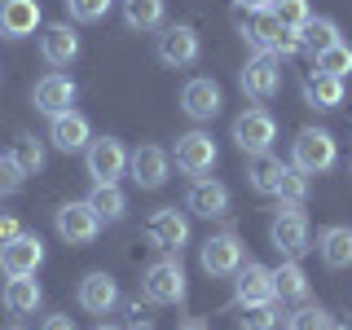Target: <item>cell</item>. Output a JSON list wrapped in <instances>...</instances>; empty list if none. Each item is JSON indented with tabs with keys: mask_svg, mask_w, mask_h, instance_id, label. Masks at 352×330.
Masks as SVG:
<instances>
[{
	"mask_svg": "<svg viewBox=\"0 0 352 330\" xmlns=\"http://www.w3.org/2000/svg\"><path fill=\"white\" fill-rule=\"evenodd\" d=\"M238 31L256 53H273V58H295V53H304L300 31L282 27L269 9H247V14L238 18Z\"/></svg>",
	"mask_w": 352,
	"mask_h": 330,
	"instance_id": "6da1fadb",
	"label": "cell"
},
{
	"mask_svg": "<svg viewBox=\"0 0 352 330\" xmlns=\"http://www.w3.org/2000/svg\"><path fill=\"white\" fill-rule=\"evenodd\" d=\"M269 242L286 260H300L304 251H313V225H308V216L300 212V203L278 207V216H273V225H269Z\"/></svg>",
	"mask_w": 352,
	"mask_h": 330,
	"instance_id": "7a4b0ae2",
	"label": "cell"
},
{
	"mask_svg": "<svg viewBox=\"0 0 352 330\" xmlns=\"http://www.w3.org/2000/svg\"><path fill=\"white\" fill-rule=\"evenodd\" d=\"M335 132L326 128H300L291 141V168H300L304 176H322L335 168Z\"/></svg>",
	"mask_w": 352,
	"mask_h": 330,
	"instance_id": "3957f363",
	"label": "cell"
},
{
	"mask_svg": "<svg viewBox=\"0 0 352 330\" xmlns=\"http://www.w3.org/2000/svg\"><path fill=\"white\" fill-rule=\"evenodd\" d=\"M154 53H159L163 66L185 71V66H194L198 58H203V40H198V31L190 27V22H172V27H159Z\"/></svg>",
	"mask_w": 352,
	"mask_h": 330,
	"instance_id": "277c9868",
	"label": "cell"
},
{
	"mask_svg": "<svg viewBox=\"0 0 352 330\" xmlns=\"http://www.w3.org/2000/svg\"><path fill=\"white\" fill-rule=\"evenodd\" d=\"M141 295L150 304H185V269H181V256H163L154 260L141 278Z\"/></svg>",
	"mask_w": 352,
	"mask_h": 330,
	"instance_id": "5b68a950",
	"label": "cell"
},
{
	"mask_svg": "<svg viewBox=\"0 0 352 330\" xmlns=\"http://www.w3.org/2000/svg\"><path fill=\"white\" fill-rule=\"evenodd\" d=\"M273 141H278V119L264 106H251L234 119V146L242 154H251V159H256V154H269Z\"/></svg>",
	"mask_w": 352,
	"mask_h": 330,
	"instance_id": "8992f818",
	"label": "cell"
},
{
	"mask_svg": "<svg viewBox=\"0 0 352 330\" xmlns=\"http://www.w3.org/2000/svg\"><path fill=\"white\" fill-rule=\"evenodd\" d=\"M84 168L93 176V185H115L128 172V150L119 137H93L84 150Z\"/></svg>",
	"mask_w": 352,
	"mask_h": 330,
	"instance_id": "52a82bcc",
	"label": "cell"
},
{
	"mask_svg": "<svg viewBox=\"0 0 352 330\" xmlns=\"http://www.w3.org/2000/svg\"><path fill=\"white\" fill-rule=\"evenodd\" d=\"M53 225H58V238L71 242V247H88V242H97V234H102V220H97L93 207H88V198L62 203L58 212H53Z\"/></svg>",
	"mask_w": 352,
	"mask_h": 330,
	"instance_id": "ba28073f",
	"label": "cell"
},
{
	"mask_svg": "<svg viewBox=\"0 0 352 330\" xmlns=\"http://www.w3.org/2000/svg\"><path fill=\"white\" fill-rule=\"evenodd\" d=\"M242 93L251 97V102H273L282 88V58H273V53H256V58H247L238 75Z\"/></svg>",
	"mask_w": 352,
	"mask_h": 330,
	"instance_id": "9c48e42d",
	"label": "cell"
},
{
	"mask_svg": "<svg viewBox=\"0 0 352 330\" xmlns=\"http://www.w3.org/2000/svg\"><path fill=\"white\" fill-rule=\"evenodd\" d=\"M198 264H203L207 278H234L238 264H242V238L234 229H225V234H212L198 247Z\"/></svg>",
	"mask_w": 352,
	"mask_h": 330,
	"instance_id": "30bf717a",
	"label": "cell"
},
{
	"mask_svg": "<svg viewBox=\"0 0 352 330\" xmlns=\"http://www.w3.org/2000/svg\"><path fill=\"white\" fill-rule=\"evenodd\" d=\"M146 238L163 256H181V247L190 242V216L176 212V207H159V212L146 220Z\"/></svg>",
	"mask_w": 352,
	"mask_h": 330,
	"instance_id": "8fae6325",
	"label": "cell"
},
{
	"mask_svg": "<svg viewBox=\"0 0 352 330\" xmlns=\"http://www.w3.org/2000/svg\"><path fill=\"white\" fill-rule=\"evenodd\" d=\"M216 141H212V132H185V137H176V168H181L185 176H212L216 168Z\"/></svg>",
	"mask_w": 352,
	"mask_h": 330,
	"instance_id": "7c38bea8",
	"label": "cell"
},
{
	"mask_svg": "<svg viewBox=\"0 0 352 330\" xmlns=\"http://www.w3.org/2000/svg\"><path fill=\"white\" fill-rule=\"evenodd\" d=\"M75 97H80V88H75L71 75H62V71H49L44 80L31 88V102H36L40 115H66V110L75 106Z\"/></svg>",
	"mask_w": 352,
	"mask_h": 330,
	"instance_id": "4fadbf2b",
	"label": "cell"
},
{
	"mask_svg": "<svg viewBox=\"0 0 352 330\" xmlns=\"http://www.w3.org/2000/svg\"><path fill=\"white\" fill-rule=\"evenodd\" d=\"M40 264H44V242L36 234H27V229H22L14 242H5V247H0V273H5V278L36 273Z\"/></svg>",
	"mask_w": 352,
	"mask_h": 330,
	"instance_id": "5bb4252c",
	"label": "cell"
},
{
	"mask_svg": "<svg viewBox=\"0 0 352 330\" xmlns=\"http://www.w3.org/2000/svg\"><path fill=\"white\" fill-rule=\"evenodd\" d=\"M220 106H225V97H220V84L207 80V75H198L181 88V110L194 119V124H207V119L220 115Z\"/></svg>",
	"mask_w": 352,
	"mask_h": 330,
	"instance_id": "9a60e30c",
	"label": "cell"
},
{
	"mask_svg": "<svg viewBox=\"0 0 352 330\" xmlns=\"http://www.w3.org/2000/svg\"><path fill=\"white\" fill-rule=\"evenodd\" d=\"M128 172L141 190H159V185H168L172 159H168V150H159V146H137L128 154Z\"/></svg>",
	"mask_w": 352,
	"mask_h": 330,
	"instance_id": "2e32d148",
	"label": "cell"
},
{
	"mask_svg": "<svg viewBox=\"0 0 352 330\" xmlns=\"http://www.w3.org/2000/svg\"><path fill=\"white\" fill-rule=\"evenodd\" d=\"M185 212L190 216H203V220H216V216H229V185L212 181V176H198L185 194Z\"/></svg>",
	"mask_w": 352,
	"mask_h": 330,
	"instance_id": "e0dca14e",
	"label": "cell"
},
{
	"mask_svg": "<svg viewBox=\"0 0 352 330\" xmlns=\"http://www.w3.org/2000/svg\"><path fill=\"white\" fill-rule=\"evenodd\" d=\"M234 300H238V308L273 300V269H264V264H256V260L238 264V273H234Z\"/></svg>",
	"mask_w": 352,
	"mask_h": 330,
	"instance_id": "ac0fdd59",
	"label": "cell"
},
{
	"mask_svg": "<svg viewBox=\"0 0 352 330\" xmlns=\"http://www.w3.org/2000/svg\"><path fill=\"white\" fill-rule=\"evenodd\" d=\"M40 58L49 66H71L80 58V36H75L71 22H49L40 31Z\"/></svg>",
	"mask_w": 352,
	"mask_h": 330,
	"instance_id": "d6986e66",
	"label": "cell"
},
{
	"mask_svg": "<svg viewBox=\"0 0 352 330\" xmlns=\"http://www.w3.org/2000/svg\"><path fill=\"white\" fill-rule=\"evenodd\" d=\"M40 0H0V36L5 40H27L40 27Z\"/></svg>",
	"mask_w": 352,
	"mask_h": 330,
	"instance_id": "ffe728a7",
	"label": "cell"
},
{
	"mask_svg": "<svg viewBox=\"0 0 352 330\" xmlns=\"http://www.w3.org/2000/svg\"><path fill=\"white\" fill-rule=\"evenodd\" d=\"M49 141H53V150L75 154V150H88L93 128H88V119L80 115V110H66V115H53L49 119Z\"/></svg>",
	"mask_w": 352,
	"mask_h": 330,
	"instance_id": "44dd1931",
	"label": "cell"
},
{
	"mask_svg": "<svg viewBox=\"0 0 352 330\" xmlns=\"http://www.w3.org/2000/svg\"><path fill=\"white\" fill-rule=\"evenodd\" d=\"M0 304H5V313H9V317H27V313H36V308L44 304V291H40L36 273L9 278L5 286H0Z\"/></svg>",
	"mask_w": 352,
	"mask_h": 330,
	"instance_id": "7402d4cb",
	"label": "cell"
},
{
	"mask_svg": "<svg viewBox=\"0 0 352 330\" xmlns=\"http://www.w3.org/2000/svg\"><path fill=\"white\" fill-rule=\"evenodd\" d=\"M119 304V282L110 278V273H88L80 282V308L93 317H106L110 308Z\"/></svg>",
	"mask_w": 352,
	"mask_h": 330,
	"instance_id": "603a6c76",
	"label": "cell"
},
{
	"mask_svg": "<svg viewBox=\"0 0 352 330\" xmlns=\"http://www.w3.org/2000/svg\"><path fill=\"white\" fill-rule=\"evenodd\" d=\"M300 93H304V102L313 106V110H339V106H344V80H335V75L317 71V66L304 75Z\"/></svg>",
	"mask_w": 352,
	"mask_h": 330,
	"instance_id": "cb8c5ba5",
	"label": "cell"
},
{
	"mask_svg": "<svg viewBox=\"0 0 352 330\" xmlns=\"http://www.w3.org/2000/svg\"><path fill=\"white\" fill-rule=\"evenodd\" d=\"M317 251L326 269H352V225H326L317 234Z\"/></svg>",
	"mask_w": 352,
	"mask_h": 330,
	"instance_id": "d4e9b609",
	"label": "cell"
},
{
	"mask_svg": "<svg viewBox=\"0 0 352 330\" xmlns=\"http://www.w3.org/2000/svg\"><path fill=\"white\" fill-rule=\"evenodd\" d=\"M273 300L278 304H304L308 300V273L295 260H282L273 269Z\"/></svg>",
	"mask_w": 352,
	"mask_h": 330,
	"instance_id": "484cf974",
	"label": "cell"
},
{
	"mask_svg": "<svg viewBox=\"0 0 352 330\" xmlns=\"http://www.w3.org/2000/svg\"><path fill=\"white\" fill-rule=\"evenodd\" d=\"M88 207L97 212V220H102V225H115V220H124V212H128V198H124V190H119V185H93Z\"/></svg>",
	"mask_w": 352,
	"mask_h": 330,
	"instance_id": "4316f807",
	"label": "cell"
},
{
	"mask_svg": "<svg viewBox=\"0 0 352 330\" xmlns=\"http://www.w3.org/2000/svg\"><path fill=\"white\" fill-rule=\"evenodd\" d=\"M168 0H124V22L132 31H159Z\"/></svg>",
	"mask_w": 352,
	"mask_h": 330,
	"instance_id": "83f0119b",
	"label": "cell"
},
{
	"mask_svg": "<svg viewBox=\"0 0 352 330\" xmlns=\"http://www.w3.org/2000/svg\"><path fill=\"white\" fill-rule=\"evenodd\" d=\"M282 172H286V163L282 159H273V154H256L251 159V190H260V194H278V185H282Z\"/></svg>",
	"mask_w": 352,
	"mask_h": 330,
	"instance_id": "f1b7e54d",
	"label": "cell"
},
{
	"mask_svg": "<svg viewBox=\"0 0 352 330\" xmlns=\"http://www.w3.org/2000/svg\"><path fill=\"white\" fill-rule=\"evenodd\" d=\"M300 40H304V49L317 58L322 49L339 44V22H335V18H308V22H304V31H300Z\"/></svg>",
	"mask_w": 352,
	"mask_h": 330,
	"instance_id": "f546056e",
	"label": "cell"
},
{
	"mask_svg": "<svg viewBox=\"0 0 352 330\" xmlns=\"http://www.w3.org/2000/svg\"><path fill=\"white\" fill-rule=\"evenodd\" d=\"M282 326V304L264 300V304H247L238 317V330H278Z\"/></svg>",
	"mask_w": 352,
	"mask_h": 330,
	"instance_id": "4dcf8cb0",
	"label": "cell"
},
{
	"mask_svg": "<svg viewBox=\"0 0 352 330\" xmlns=\"http://www.w3.org/2000/svg\"><path fill=\"white\" fill-rule=\"evenodd\" d=\"M9 159L18 163V172L22 176H36L40 168H44V146L36 137H31V132H22V137L14 141V150H9Z\"/></svg>",
	"mask_w": 352,
	"mask_h": 330,
	"instance_id": "1f68e13d",
	"label": "cell"
},
{
	"mask_svg": "<svg viewBox=\"0 0 352 330\" xmlns=\"http://www.w3.org/2000/svg\"><path fill=\"white\" fill-rule=\"evenodd\" d=\"M282 326H286V330H330L335 322H330V313H326L322 304H308V300H304L295 313L282 317Z\"/></svg>",
	"mask_w": 352,
	"mask_h": 330,
	"instance_id": "d6a6232c",
	"label": "cell"
},
{
	"mask_svg": "<svg viewBox=\"0 0 352 330\" xmlns=\"http://www.w3.org/2000/svg\"><path fill=\"white\" fill-rule=\"evenodd\" d=\"M317 71L335 75V80H348V75H352V49L344 40L330 44V49H322V53H317Z\"/></svg>",
	"mask_w": 352,
	"mask_h": 330,
	"instance_id": "836d02e7",
	"label": "cell"
},
{
	"mask_svg": "<svg viewBox=\"0 0 352 330\" xmlns=\"http://www.w3.org/2000/svg\"><path fill=\"white\" fill-rule=\"evenodd\" d=\"M269 14L282 22V27L291 31H304V22L313 18V9H308V0H269Z\"/></svg>",
	"mask_w": 352,
	"mask_h": 330,
	"instance_id": "e575fe53",
	"label": "cell"
},
{
	"mask_svg": "<svg viewBox=\"0 0 352 330\" xmlns=\"http://www.w3.org/2000/svg\"><path fill=\"white\" fill-rule=\"evenodd\" d=\"M278 198H286V203H304V198H308V176L300 168H291V163H286V172H282Z\"/></svg>",
	"mask_w": 352,
	"mask_h": 330,
	"instance_id": "d590c367",
	"label": "cell"
},
{
	"mask_svg": "<svg viewBox=\"0 0 352 330\" xmlns=\"http://www.w3.org/2000/svg\"><path fill=\"white\" fill-rule=\"evenodd\" d=\"M110 9V0H66V14L75 22H102Z\"/></svg>",
	"mask_w": 352,
	"mask_h": 330,
	"instance_id": "8d00e7d4",
	"label": "cell"
},
{
	"mask_svg": "<svg viewBox=\"0 0 352 330\" xmlns=\"http://www.w3.org/2000/svg\"><path fill=\"white\" fill-rule=\"evenodd\" d=\"M22 181H27V176H22V172H18V163L5 154V159H0V198L18 194V190H22Z\"/></svg>",
	"mask_w": 352,
	"mask_h": 330,
	"instance_id": "74e56055",
	"label": "cell"
},
{
	"mask_svg": "<svg viewBox=\"0 0 352 330\" xmlns=\"http://www.w3.org/2000/svg\"><path fill=\"white\" fill-rule=\"evenodd\" d=\"M18 234H22V220L14 212H0V247H5V242H14Z\"/></svg>",
	"mask_w": 352,
	"mask_h": 330,
	"instance_id": "f35d334b",
	"label": "cell"
},
{
	"mask_svg": "<svg viewBox=\"0 0 352 330\" xmlns=\"http://www.w3.org/2000/svg\"><path fill=\"white\" fill-rule=\"evenodd\" d=\"M124 330H154V322L141 313V304H128V326Z\"/></svg>",
	"mask_w": 352,
	"mask_h": 330,
	"instance_id": "ab89813d",
	"label": "cell"
},
{
	"mask_svg": "<svg viewBox=\"0 0 352 330\" xmlns=\"http://www.w3.org/2000/svg\"><path fill=\"white\" fill-rule=\"evenodd\" d=\"M40 330H80L75 326V317L71 313H53V317H44V326Z\"/></svg>",
	"mask_w": 352,
	"mask_h": 330,
	"instance_id": "60d3db41",
	"label": "cell"
},
{
	"mask_svg": "<svg viewBox=\"0 0 352 330\" xmlns=\"http://www.w3.org/2000/svg\"><path fill=\"white\" fill-rule=\"evenodd\" d=\"M238 9H269V0H234Z\"/></svg>",
	"mask_w": 352,
	"mask_h": 330,
	"instance_id": "b9f144b4",
	"label": "cell"
},
{
	"mask_svg": "<svg viewBox=\"0 0 352 330\" xmlns=\"http://www.w3.org/2000/svg\"><path fill=\"white\" fill-rule=\"evenodd\" d=\"M181 330H212V326H203V322H185Z\"/></svg>",
	"mask_w": 352,
	"mask_h": 330,
	"instance_id": "7bdbcfd3",
	"label": "cell"
},
{
	"mask_svg": "<svg viewBox=\"0 0 352 330\" xmlns=\"http://www.w3.org/2000/svg\"><path fill=\"white\" fill-rule=\"evenodd\" d=\"M97 330H119V326H106V322H102V326H97Z\"/></svg>",
	"mask_w": 352,
	"mask_h": 330,
	"instance_id": "ee69618b",
	"label": "cell"
},
{
	"mask_svg": "<svg viewBox=\"0 0 352 330\" xmlns=\"http://www.w3.org/2000/svg\"><path fill=\"white\" fill-rule=\"evenodd\" d=\"M5 330H22V326H5Z\"/></svg>",
	"mask_w": 352,
	"mask_h": 330,
	"instance_id": "f6af8a7d",
	"label": "cell"
}]
</instances>
